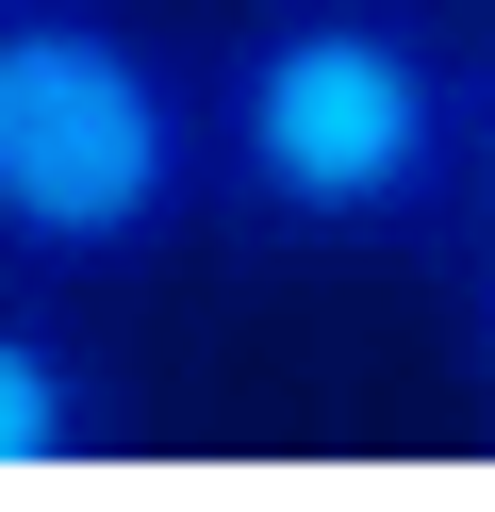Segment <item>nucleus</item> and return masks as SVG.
<instances>
[{
	"label": "nucleus",
	"mask_w": 495,
	"mask_h": 512,
	"mask_svg": "<svg viewBox=\"0 0 495 512\" xmlns=\"http://www.w3.org/2000/svg\"><path fill=\"white\" fill-rule=\"evenodd\" d=\"M215 199L264 248H429L479 199V67L396 0H248L215 67Z\"/></svg>",
	"instance_id": "1"
},
{
	"label": "nucleus",
	"mask_w": 495,
	"mask_h": 512,
	"mask_svg": "<svg viewBox=\"0 0 495 512\" xmlns=\"http://www.w3.org/2000/svg\"><path fill=\"white\" fill-rule=\"evenodd\" d=\"M215 199V83L116 0H0V265L116 281Z\"/></svg>",
	"instance_id": "2"
},
{
	"label": "nucleus",
	"mask_w": 495,
	"mask_h": 512,
	"mask_svg": "<svg viewBox=\"0 0 495 512\" xmlns=\"http://www.w3.org/2000/svg\"><path fill=\"white\" fill-rule=\"evenodd\" d=\"M83 463H116V380L83 364V331L50 298H0V496L83 479Z\"/></svg>",
	"instance_id": "3"
},
{
	"label": "nucleus",
	"mask_w": 495,
	"mask_h": 512,
	"mask_svg": "<svg viewBox=\"0 0 495 512\" xmlns=\"http://www.w3.org/2000/svg\"><path fill=\"white\" fill-rule=\"evenodd\" d=\"M479 364H495V215H479Z\"/></svg>",
	"instance_id": "4"
},
{
	"label": "nucleus",
	"mask_w": 495,
	"mask_h": 512,
	"mask_svg": "<svg viewBox=\"0 0 495 512\" xmlns=\"http://www.w3.org/2000/svg\"><path fill=\"white\" fill-rule=\"evenodd\" d=\"M479 166H495V34H479Z\"/></svg>",
	"instance_id": "5"
}]
</instances>
